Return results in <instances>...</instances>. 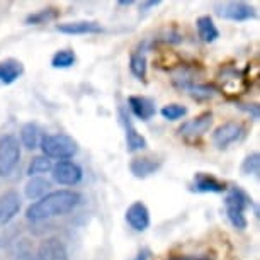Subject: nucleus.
Instances as JSON below:
<instances>
[{"mask_svg": "<svg viewBox=\"0 0 260 260\" xmlns=\"http://www.w3.org/2000/svg\"><path fill=\"white\" fill-rule=\"evenodd\" d=\"M82 203V194L77 190H53L36 203H32L26 211V218L32 223L46 221L50 218H58L72 213Z\"/></svg>", "mask_w": 260, "mask_h": 260, "instance_id": "1", "label": "nucleus"}, {"mask_svg": "<svg viewBox=\"0 0 260 260\" xmlns=\"http://www.w3.org/2000/svg\"><path fill=\"white\" fill-rule=\"evenodd\" d=\"M253 206L252 198L240 187H230L228 194L224 198V211H226V218L232 223L233 228L245 230L247 228V216L245 211Z\"/></svg>", "mask_w": 260, "mask_h": 260, "instance_id": "2", "label": "nucleus"}, {"mask_svg": "<svg viewBox=\"0 0 260 260\" xmlns=\"http://www.w3.org/2000/svg\"><path fill=\"white\" fill-rule=\"evenodd\" d=\"M39 148L43 150V153L48 158H56V160H70L77 155L78 145L77 141L65 133H56V135H45L41 138Z\"/></svg>", "mask_w": 260, "mask_h": 260, "instance_id": "3", "label": "nucleus"}, {"mask_svg": "<svg viewBox=\"0 0 260 260\" xmlns=\"http://www.w3.org/2000/svg\"><path fill=\"white\" fill-rule=\"evenodd\" d=\"M21 164V143L16 135L0 136V177H11Z\"/></svg>", "mask_w": 260, "mask_h": 260, "instance_id": "4", "label": "nucleus"}, {"mask_svg": "<svg viewBox=\"0 0 260 260\" xmlns=\"http://www.w3.org/2000/svg\"><path fill=\"white\" fill-rule=\"evenodd\" d=\"M245 136V126L242 122L237 121H228L223 122L221 126H218L213 133V143L216 148L223 150L228 148L230 145L237 143Z\"/></svg>", "mask_w": 260, "mask_h": 260, "instance_id": "5", "label": "nucleus"}, {"mask_svg": "<svg viewBox=\"0 0 260 260\" xmlns=\"http://www.w3.org/2000/svg\"><path fill=\"white\" fill-rule=\"evenodd\" d=\"M216 16L233 22H245L255 17V9L245 2H223L216 4Z\"/></svg>", "mask_w": 260, "mask_h": 260, "instance_id": "6", "label": "nucleus"}, {"mask_svg": "<svg viewBox=\"0 0 260 260\" xmlns=\"http://www.w3.org/2000/svg\"><path fill=\"white\" fill-rule=\"evenodd\" d=\"M51 175H53V180L60 185H77L83 177V172L75 161L61 160L53 165Z\"/></svg>", "mask_w": 260, "mask_h": 260, "instance_id": "7", "label": "nucleus"}, {"mask_svg": "<svg viewBox=\"0 0 260 260\" xmlns=\"http://www.w3.org/2000/svg\"><path fill=\"white\" fill-rule=\"evenodd\" d=\"M211 124H213V112H203V114L185 121L179 127V135L184 138H199V136L208 133Z\"/></svg>", "mask_w": 260, "mask_h": 260, "instance_id": "8", "label": "nucleus"}, {"mask_svg": "<svg viewBox=\"0 0 260 260\" xmlns=\"http://www.w3.org/2000/svg\"><path fill=\"white\" fill-rule=\"evenodd\" d=\"M22 206L21 196L17 190H7L0 196V226H6L19 214Z\"/></svg>", "mask_w": 260, "mask_h": 260, "instance_id": "9", "label": "nucleus"}, {"mask_svg": "<svg viewBox=\"0 0 260 260\" xmlns=\"http://www.w3.org/2000/svg\"><path fill=\"white\" fill-rule=\"evenodd\" d=\"M127 224L135 230V232H146L150 228V211L148 208L141 203V201H136L126 209V214H124Z\"/></svg>", "mask_w": 260, "mask_h": 260, "instance_id": "10", "label": "nucleus"}, {"mask_svg": "<svg viewBox=\"0 0 260 260\" xmlns=\"http://www.w3.org/2000/svg\"><path fill=\"white\" fill-rule=\"evenodd\" d=\"M119 117H121V122L124 126V131H126V148L127 151L135 153V151H140V150H145L148 143H146V138L141 133H138V129L135 127L133 121H131V116L127 114L124 109L119 111Z\"/></svg>", "mask_w": 260, "mask_h": 260, "instance_id": "11", "label": "nucleus"}, {"mask_svg": "<svg viewBox=\"0 0 260 260\" xmlns=\"http://www.w3.org/2000/svg\"><path fill=\"white\" fill-rule=\"evenodd\" d=\"M190 189L199 194H221L228 187H226V184L221 182L219 179H216L214 175L206 174V172H198V174L194 175Z\"/></svg>", "mask_w": 260, "mask_h": 260, "instance_id": "12", "label": "nucleus"}, {"mask_svg": "<svg viewBox=\"0 0 260 260\" xmlns=\"http://www.w3.org/2000/svg\"><path fill=\"white\" fill-rule=\"evenodd\" d=\"M38 260H68V252L60 238L51 237L43 240L36 253Z\"/></svg>", "mask_w": 260, "mask_h": 260, "instance_id": "13", "label": "nucleus"}, {"mask_svg": "<svg viewBox=\"0 0 260 260\" xmlns=\"http://www.w3.org/2000/svg\"><path fill=\"white\" fill-rule=\"evenodd\" d=\"M56 31L68 34V36H85V34H101L104 27L97 21H73L58 24Z\"/></svg>", "mask_w": 260, "mask_h": 260, "instance_id": "14", "label": "nucleus"}, {"mask_svg": "<svg viewBox=\"0 0 260 260\" xmlns=\"http://www.w3.org/2000/svg\"><path fill=\"white\" fill-rule=\"evenodd\" d=\"M127 104H129L131 112L141 121H150L156 112L155 102L145 95H129L127 97Z\"/></svg>", "mask_w": 260, "mask_h": 260, "instance_id": "15", "label": "nucleus"}, {"mask_svg": "<svg viewBox=\"0 0 260 260\" xmlns=\"http://www.w3.org/2000/svg\"><path fill=\"white\" fill-rule=\"evenodd\" d=\"M160 167L161 164L158 160L148 158V156H141V158H135L131 161L129 170L136 179H146V177H150V175L156 174V172L160 170Z\"/></svg>", "mask_w": 260, "mask_h": 260, "instance_id": "16", "label": "nucleus"}, {"mask_svg": "<svg viewBox=\"0 0 260 260\" xmlns=\"http://www.w3.org/2000/svg\"><path fill=\"white\" fill-rule=\"evenodd\" d=\"M22 73L24 67L21 61L14 60V58L0 61V83H4V85H11L17 78H21Z\"/></svg>", "mask_w": 260, "mask_h": 260, "instance_id": "17", "label": "nucleus"}, {"mask_svg": "<svg viewBox=\"0 0 260 260\" xmlns=\"http://www.w3.org/2000/svg\"><path fill=\"white\" fill-rule=\"evenodd\" d=\"M51 184L48 182L46 179L43 177H31L24 185V196L29 199V201H39L41 198H45L48 194V190H50Z\"/></svg>", "mask_w": 260, "mask_h": 260, "instance_id": "18", "label": "nucleus"}, {"mask_svg": "<svg viewBox=\"0 0 260 260\" xmlns=\"http://www.w3.org/2000/svg\"><path fill=\"white\" fill-rule=\"evenodd\" d=\"M21 145L24 146L26 150H36L39 143H41V129H39L38 124H34V122H27V124H24L21 127Z\"/></svg>", "mask_w": 260, "mask_h": 260, "instance_id": "19", "label": "nucleus"}, {"mask_svg": "<svg viewBox=\"0 0 260 260\" xmlns=\"http://www.w3.org/2000/svg\"><path fill=\"white\" fill-rule=\"evenodd\" d=\"M196 27H198V34L203 43H214L219 38L218 27H216L213 17L209 16H201L196 21Z\"/></svg>", "mask_w": 260, "mask_h": 260, "instance_id": "20", "label": "nucleus"}, {"mask_svg": "<svg viewBox=\"0 0 260 260\" xmlns=\"http://www.w3.org/2000/svg\"><path fill=\"white\" fill-rule=\"evenodd\" d=\"M58 16H60V11H58L56 7H46V9H41V11L29 14L26 17V24H29V26H41V24L56 21Z\"/></svg>", "mask_w": 260, "mask_h": 260, "instance_id": "21", "label": "nucleus"}, {"mask_svg": "<svg viewBox=\"0 0 260 260\" xmlns=\"http://www.w3.org/2000/svg\"><path fill=\"white\" fill-rule=\"evenodd\" d=\"M53 169V161L48 156H34L31 160V164L27 167V175L29 177H39L41 174H48Z\"/></svg>", "mask_w": 260, "mask_h": 260, "instance_id": "22", "label": "nucleus"}, {"mask_svg": "<svg viewBox=\"0 0 260 260\" xmlns=\"http://www.w3.org/2000/svg\"><path fill=\"white\" fill-rule=\"evenodd\" d=\"M77 61V55L75 51L70 50V48H65V50H58L51 58V67L53 68H70L75 65Z\"/></svg>", "mask_w": 260, "mask_h": 260, "instance_id": "23", "label": "nucleus"}, {"mask_svg": "<svg viewBox=\"0 0 260 260\" xmlns=\"http://www.w3.org/2000/svg\"><path fill=\"white\" fill-rule=\"evenodd\" d=\"M129 70L136 78L145 80L146 72H148V65H146V58H145L143 53H135V55H131V58H129Z\"/></svg>", "mask_w": 260, "mask_h": 260, "instance_id": "24", "label": "nucleus"}, {"mask_svg": "<svg viewBox=\"0 0 260 260\" xmlns=\"http://www.w3.org/2000/svg\"><path fill=\"white\" fill-rule=\"evenodd\" d=\"M242 172L245 175L258 177V174H260V155H258V151H253V153L245 156V160L242 161Z\"/></svg>", "mask_w": 260, "mask_h": 260, "instance_id": "25", "label": "nucleus"}, {"mask_svg": "<svg viewBox=\"0 0 260 260\" xmlns=\"http://www.w3.org/2000/svg\"><path fill=\"white\" fill-rule=\"evenodd\" d=\"M160 114L164 116V119L167 121H177L187 114V107L182 104H167L161 107Z\"/></svg>", "mask_w": 260, "mask_h": 260, "instance_id": "26", "label": "nucleus"}, {"mask_svg": "<svg viewBox=\"0 0 260 260\" xmlns=\"http://www.w3.org/2000/svg\"><path fill=\"white\" fill-rule=\"evenodd\" d=\"M187 90L190 92V95L196 97V99H211V97L216 94L214 87L208 85V83H194V85H190Z\"/></svg>", "mask_w": 260, "mask_h": 260, "instance_id": "27", "label": "nucleus"}, {"mask_svg": "<svg viewBox=\"0 0 260 260\" xmlns=\"http://www.w3.org/2000/svg\"><path fill=\"white\" fill-rule=\"evenodd\" d=\"M238 109H242L245 114H248L252 117L253 121H258V116H260V109L257 104H242V102H238L237 104Z\"/></svg>", "mask_w": 260, "mask_h": 260, "instance_id": "28", "label": "nucleus"}, {"mask_svg": "<svg viewBox=\"0 0 260 260\" xmlns=\"http://www.w3.org/2000/svg\"><path fill=\"white\" fill-rule=\"evenodd\" d=\"M160 0H148V2H141L140 4V11L141 12H150L151 11V9H155V7H158L160 6Z\"/></svg>", "mask_w": 260, "mask_h": 260, "instance_id": "29", "label": "nucleus"}, {"mask_svg": "<svg viewBox=\"0 0 260 260\" xmlns=\"http://www.w3.org/2000/svg\"><path fill=\"white\" fill-rule=\"evenodd\" d=\"M170 260H211L209 255H182L177 258H170Z\"/></svg>", "mask_w": 260, "mask_h": 260, "instance_id": "30", "label": "nucleus"}, {"mask_svg": "<svg viewBox=\"0 0 260 260\" xmlns=\"http://www.w3.org/2000/svg\"><path fill=\"white\" fill-rule=\"evenodd\" d=\"M150 257H151V252L148 248H143V250H140L138 253L135 255V258L133 260H150Z\"/></svg>", "mask_w": 260, "mask_h": 260, "instance_id": "31", "label": "nucleus"}, {"mask_svg": "<svg viewBox=\"0 0 260 260\" xmlns=\"http://www.w3.org/2000/svg\"><path fill=\"white\" fill-rule=\"evenodd\" d=\"M133 4H135V0H119V2H117V6L129 7V6H133Z\"/></svg>", "mask_w": 260, "mask_h": 260, "instance_id": "32", "label": "nucleus"}]
</instances>
